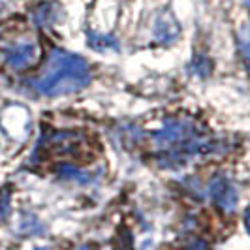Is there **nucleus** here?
I'll return each instance as SVG.
<instances>
[{
  "label": "nucleus",
  "mask_w": 250,
  "mask_h": 250,
  "mask_svg": "<svg viewBox=\"0 0 250 250\" xmlns=\"http://www.w3.org/2000/svg\"><path fill=\"white\" fill-rule=\"evenodd\" d=\"M6 61L15 70H21V68L30 66V64L36 61V47H34V43L13 45L12 49L6 51Z\"/></svg>",
  "instance_id": "f257e3e1"
},
{
  "label": "nucleus",
  "mask_w": 250,
  "mask_h": 250,
  "mask_svg": "<svg viewBox=\"0 0 250 250\" xmlns=\"http://www.w3.org/2000/svg\"><path fill=\"white\" fill-rule=\"evenodd\" d=\"M8 201H10V196H8L6 192H2V194H0V218L8 211Z\"/></svg>",
  "instance_id": "f03ea898"
},
{
  "label": "nucleus",
  "mask_w": 250,
  "mask_h": 250,
  "mask_svg": "<svg viewBox=\"0 0 250 250\" xmlns=\"http://www.w3.org/2000/svg\"><path fill=\"white\" fill-rule=\"evenodd\" d=\"M247 224H249V231H250V211H249V216H247Z\"/></svg>",
  "instance_id": "7ed1b4c3"
}]
</instances>
